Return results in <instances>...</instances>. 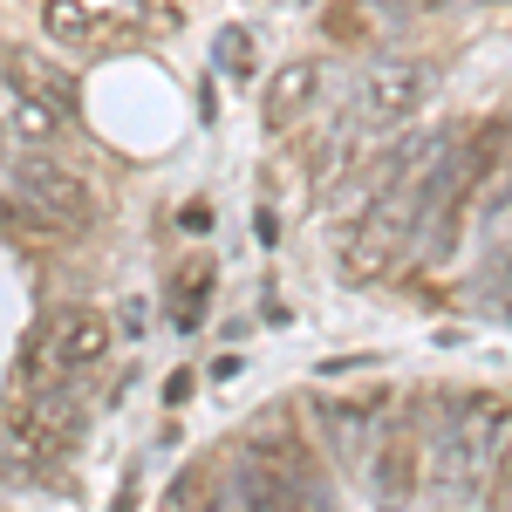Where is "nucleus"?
Returning a JSON list of instances; mask_svg holds the SVG:
<instances>
[{
    "label": "nucleus",
    "mask_w": 512,
    "mask_h": 512,
    "mask_svg": "<svg viewBox=\"0 0 512 512\" xmlns=\"http://www.w3.org/2000/svg\"><path fill=\"white\" fill-rule=\"evenodd\" d=\"M0 478H7V465H0Z\"/></svg>",
    "instance_id": "19"
},
{
    "label": "nucleus",
    "mask_w": 512,
    "mask_h": 512,
    "mask_svg": "<svg viewBox=\"0 0 512 512\" xmlns=\"http://www.w3.org/2000/svg\"><path fill=\"white\" fill-rule=\"evenodd\" d=\"M89 431V410H82V396L69 383H35L28 396H14L7 403V437L35 458V465H55V458H69Z\"/></svg>",
    "instance_id": "4"
},
{
    "label": "nucleus",
    "mask_w": 512,
    "mask_h": 512,
    "mask_svg": "<svg viewBox=\"0 0 512 512\" xmlns=\"http://www.w3.org/2000/svg\"><path fill=\"white\" fill-rule=\"evenodd\" d=\"M424 96H431V69H424V62H390V69H376V76L362 82V96H355V130L396 137L403 123L424 110Z\"/></svg>",
    "instance_id": "7"
},
{
    "label": "nucleus",
    "mask_w": 512,
    "mask_h": 512,
    "mask_svg": "<svg viewBox=\"0 0 512 512\" xmlns=\"http://www.w3.org/2000/svg\"><path fill=\"white\" fill-rule=\"evenodd\" d=\"M0 82H7L14 96H35L41 110H55V117L76 130L82 89H76V76H69L55 55H41V48H28V41H0Z\"/></svg>",
    "instance_id": "8"
},
{
    "label": "nucleus",
    "mask_w": 512,
    "mask_h": 512,
    "mask_svg": "<svg viewBox=\"0 0 512 512\" xmlns=\"http://www.w3.org/2000/svg\"><path fill=\"white\" fill-rule=\"evenodd\" d=\"M14 198H28L55 233H82L96 219V198L82 185L76 164H62L55 151H21L14 158Z\"/></svg>",
    "instance_id": "6"
},
{
    "label": "nucleus",
    "mask_w": 512,
    "mask_h": 512,
    "mask_svg": "<svg viewBox=\"0 0 512 512\" xmlns=\"http://www.w3.org/2000/svg\"><path fill=\"white\" fill-rule=\"evenodd\" d=\"M417 226H424V185H383V192H369V205L355 212L349 239H342L349 274L369 280V274H383V267H396Z\"/></svg>",
    "instance_id": "3"
},
{
    "label": "nucleus",
    "mask_w": 512,
    "mask_h": 512,
    "mask_svg": "<svg viewBox=\"0 0 512 512\" xmlns=\"http://www.w3.org/2000/svg\"><path fill=\"white\" fill-rule=\"evenodd\" d=\"M492 492H499V499L512 506V437L499 444V465H492Z\"/></svg>",
    "instance_id": "18"
},
{
    "label": "nucleus",
    "mask_w": 512,
    "mask_h": 512,
    "mask_svg": "<svg viewBox=\"0 0 512 512\" xmlns=\"http://www.w3.org/2000/svg\"><path fill=\"white\" fill-rule=\"evenodd\" d=\"M321 28H328V41H369V7H355V0H342V7H335V14H328V21H321Z\"/></svg>",
    "instance_id": "17"
},
{
    "label": "nucleus",
    "mask_w": 512,
    "mask_h": 512,
    "mask_svg": "<svg viewBox=\"0 0 512 512\" xmlns=\"http://www.w3.org/2000/svg\"><path fill=\"white\" fill-rule=\"evenodd\" d=\"M376 424H383L376 403H369V410H355V403H321V437H328V451H335L342 465H362V458L376 451Z\"/></svg>",
    "instance_id": "12"
},
{
    "label": "nucleus",
    "mask_w": 512,
    "mask_h": 512,
    "mask_svg": "<svg viewBox=\"0 0 512 512\" xmlns=\"http://www.w3.org/2000/svg\"><path fill=\"white\" fill-rule=\"evenodd\" d=\"M417 485H424V451H417V437H376L369 492H376L383 506H403V499H417Z\"/></svg>",
    "instance_id": "10"
},
{
    "label": "nucleus",
    "mask_w": 512,
    "mask_h": 512,
    "mask_svg": "<svg viewBox=\"0 0 512 512\" xmlns=\"http://www.w3.org/2000/svg\"><path fill=\"white\" fill-rule=\"evenodd\" d=\"M41 28L62 41V48H76V55H96V48H110L123 41L117 21H103V14H89L82 0H41Z\"/></svg>",
    "instance_id": "11"
},
{
    "label": "nucleus",
    "mask_w": 512,
    "mask_h": 512,
    "mask_svg": "<svg viewBox=\"0 0 512 512\" xmlns=\"http://www.w3.org/2000/svg\"><path fill=\"white\" fill-rule=\"evenodd\" d=\"M117 342V328L103 308H82V301H62L55 315H41V328L28 335V369H55V376H82V369H96L103 355Z\"/></svg>",
    "instance_id": "5"
},
{
    "label": "nucleus",
    "mask_w": 512,
    "mask_h": 512,
    "mask_svg": "<svg viewBox=\"0 0 512 512\" xmlns=\"http://www.w3.org/2000/svg\"><path fill=\"white\" fill-rule=\"evenodd\" d=\"M205 294H212V260H185V267L171 274V321H178V328H198Z\"/></svg>",
    "instance_id": "13"
},
{
    "label": "nucleus",
    "mask_w": 512,
    "mask_h": 512,
    "mask_svg": "<svg viewBox=\"0 0 512 512\" xmlns=\"http://www.w3.org/2000/svg\"><path fill=\"white\" fill-rule=\"evenodd\" d=\"M315 96H321V69L315 62H287V69H274L267 96H260V117H267L274 137H287V130H301V117L315 110Z\"/></svg>",
    "instance_id": "9"
},
{
    "label": "nucleus",
    "mask_w": 512,
    "mask_h": 512,
    "mask_svg": "<svg viewBox=\"0 0 512 512\" xmlns=\"http://www.w3.org/2000/svg\"><path fill=\"white\" fill-rule=\"evenodd\" d=\"M506 444V403L499 396H458L437 410V444L424 451V478L444 499H478L492 492V465Z\"/></svg>",
    "instance_id": "1"
},
{
    "label": "nucleus",
    "mask_w": 512,
    "mask_h": 512,
    "mask_svg": "<svg viewBox=\"0 0 512 512\" xmlns=\"http://www.w3.org/2000/svg\"><path fill=\"white\" fill-rule=\"evenodd\" d=\"M7 123H14L21 137H62V130H69L55 110H41L35 96H14V89H7Z\"/></svg>",
    "instance_id": "14"
},
{
    "label": "nucleus",
    "mask_w": 512,
    "mask_h": 512,
    "mask_svg": "<svg viewBox=\"0 0 512 512\" xmlns=\"http://www.w3.org/2000/svg\"><path fill=\"white\" fill-rule=\"evenodd\" d=\"M212 485H219V465H185V472L164 485V506H198Z\"/></svg>",
    "instance_id": "16"
},
{
    "label": "nucleus",
    "mask_w": 512,
    "mask_h": 512,
    "mask_svg": "<svg viewBox=\"0 0 512 512\" xmlns=\"http://www.w3.org/2000/svg\"><path fill=\"white\" fill-rule=\"evenodd\" d=\"M212 55H219V69H226L233 82H246V76H253V35H246V28H219Z\"/></svg>",
    "instance_id": "15"
},
{
    "label": "nucleus",
    "mask_w": 512,
    "mask_h": 512,
    "mask_svg": "<svg viewBox=\"0 0 512 512\" xmlns=\"http://www.w3.org/2000/svg\"><path fill=\"white\" fill-rule=\"evenodd\" d=\"M239 499L246 506H315L321 499V458L315 444H301L294 424H260L253 444L239 451Z\"/></svg>",
    "instance_id": "2"
}]
</instances>
